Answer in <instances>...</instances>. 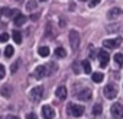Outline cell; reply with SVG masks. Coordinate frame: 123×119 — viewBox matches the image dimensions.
I'll list each match as a JSON object with an SVG mask.
<instances>
[{
  "mask_svg": "<svg viewBox=\"0 0 123 119\" xmlns=\"http://www.w3.org/2000/svg\"><path fill=\"white\" fill-rule=\"evenodd\" d=\"M81 64H83V70H84V73L90 74V73H91V64H90L88 61H83Z\"/></svg>",
  "mask_w": 123,
  "mask_h": 119,
  "instance_id": "cell-23",
  "label": "cell"
},
{
  "mask_svg": "<svg viewBox=\"0 0 123 119\" xmlns=\"http://www.w3.org/2000/svg\"><path fill=\"white\" fill-rule=\"evenodd\" d=\"M77 97H78L80 100L87 102V100H90V99H91V90H90V89H83L81 92H78V93H77Z\"/></svg>",
  "mask_w": 123,
  "mask_h": 119,
  "instance_id": "cell-10",
  "label": "cell"
},
{
  "mask_svg": "<svg viewBox=\"0 0 123 119\" xmlns=\"http://www.w3.org/2000/svg\"><path fill=\"white\" fill-rule=\"evenodd\" d=\"M110 60V54L104 49H98V63H100V67L101 68H106L107 67V63Z\"/></svg>",
  "mask_w": 123,
  "mask_h": 119,
  "instance_id": "cell-3",
  "label": "cell"
},
{
  "mask_svg": "<svg viewBox=\"0 0 123 119\" xmlns=\"http://www.w3.org/2000/svg\"><path fill=\"white\" fill-rule=\"evenodd\" d=\"M9 41V33H0V42H7Z\"/></svg>",
  "mask_w": 123,
  "mask_h": 119,
  "instance_id": "cell-25",
  "label": "cell"
},
{
  "mask_svg": "<svg viewBox=\"0 0 123 119\" xmlns=\"http://www.w3.org/2000/svg\"><path fill=\"white\" fill-rule=\"evenodd\" d=\"M38 54H39L41 57H48V55H49V48H48V46H41V48L38 49Z\"/></svg>",
  "mask_w": 123,
  "mask_h": 119,
  "instance_id": "cell-21",
  "label": "cell"
},
{
  "mask_svg": "<svg viewBox=\"0 0 123 119\" xmlns=\"http://www.w3.org/2000/svg\"><path fill=\"white\" fill-rule=\"evenodd\" d=\"M26 119H38V116L35 113H28L26 115Z\"/></svg>",
  "mask_w": 123,
  "mask_h": 119,
  "instance_id": "cell-28",
  "label": "cell"
},
{
  "mask_svg": "<svg viewBox=\"0 0 123 119\" xmlns=\"http://www.w3.org/2000/svg\"><path fill=\"white\" fill-rule=\"evenodd\" d=\"M68 107H70V113H71L73 116H75V118H80V116H83V113H84V106H81V105L70 103Z\"/></svg>",
  "mask_w": 123,
  "mask_h": 119,
  "instance_id": "cell-6",
  "label": "cell"
},
{
  "mask_svg": "<svg viewBox=\"0 0 123 119\" xmlns=\"http://www.w3.org/2000/svg\"><path fill=\"white\" fill-rule=\"evenodd\" d=\"M55 96L58 99H61V100H64L67 97V89H65V86H58L56 90H55Z\"/></svg>",
  "mask_w": 123,
  "mask_h": 119,
  "instance_id": "cell-11",
  "label": "cell"
},
{
  "mask_svg": "<svg viewBox=\"0 0 123 119\" xmlns=\"http://www.w3.org/2000/svg\"><path fill=\"white\" fill-rule=\"evenodd\" d=\"M70 45L74 51H77L80 48V33L77 31H70Z\"/></svg>",
  "mask_w": 123,
  "mask_h": 119,
  "instance_id": "cell-2",
  "label": "cell"
},
{
  "mask_svg": "<svg viewBox=\"0 0 123 119\" xmlns=\"http://www.w3.org/2000/svg\"><path fill=\"white\" fill-rule=\"evenodd\" d=\"M91 79H93V81H94V83H101V81H103V79H104V74H103V73H94Z\"/></svg>",
  "mask_w": 123,
  "mask_h": 119,
  "instance_id": "cell-18",
  "label": "cell"
},
{
  "mask_svg": "<svg viewBox=\"0 0 123 119\" xmlns=\"http://www.w3.org/2000/svg\"><path fill=\"white\" fill-rule=\"evenodd\" d=\"M0 93H2V96H5V97H10L12 96V87L6 86V87H3L2 90H0Z\"/></svg>",
  "mask_w": 123,
  "mask_h": 119,
  "instance_id": "cell-17",
  "label": "cell"
},
{
  "mask_svg": "<svg viewBox=\"0 0 123 119\" xmlns=\"http://www.w3.org/2000/svg\"><path fill=\"white\" fill-rule=\"evenodd\" d=\"M36 7H38V3L35 2V0H29V2L26 3V10H29V12L31 10H35Z\"/></svg>",
  "mask_w": 123,
  "mask_h": 119,
  "instance_id": "cell-19",
  "label": "cell"
},
{
  "mask_svg": "<svg viewBox=\"0 0 123 119\" xmlns=\"http://www.w3.org/2000/svg\"><path fill=\"white\" fill-rule=\"evenodd\" d=\"M2 15H3V16H9V18H18L20 13H19V10H18V9L10 10V9L5 7V9H2Z\"/></svg>",
  "mask_w": 123,
  "mask_h": 119,
  "instance_id": "cell-12",
  "label": "cell"
},
{
  "mask_svg": "<svg viewBox=\"0 0 123 119\" xmlns=\"http://www.w3.org/2000/svg\"><path fill=\"white\" fill-rule=\"evenodd\" d=\"M81 2H87V0H81Z\"/></svg>",
  "mask_w": 123,
  "mask_h": 119,
  "instance_id": "cell-34",
  "label": "cell"
},
{
  "mask_svg": "<svg viewBox=\"0 0 123 119\" xmlns=\"http://www.w3.org/2000/svg\"><path fill=\"white\" fill-rule=\"evenodd\" d=\"M110 113L114 119H122L123 118V106L120 103H114L111 107H110Z\"/></svg>",
  "mask_w": 123,
  "mask_h": 119,
  "instance_id": "cell-5",
  "label": "cell"
},
{
  "mask_svg": "<svg viewBox=\"0 0 123 119\" xmlns=\"http://www.w3.org/2000/svg\"><path fill=\"white\" fill-rule=\"evenodd\" d=\"M100 2H101V0H91V3H90V6H91V7H94V6H97V5H98Z\"/></svg>",
  "mask_w": 123,
  "mask_h": 119,
  "instance_id": "cell-29",
  "label": "cell"
},
{
  "mask_svg": "<svg viewBox=\"0 0 123 119\" xmlns=\"http://www.w3.org/2000/svg\"><path fill=\"white\" fill-rule=\"evenodd\" d=\"M6 119H19L18 116H13V115H9V116H6Z\"/></svg>",
  "mask_w": 123,
  "mask_h": 119,
  "instance_id": "cell-32",
  "label": "cell"
},
{
  "mask_svg": "<svg viewBox=\"0 0 123 119\" xmlns=\"http://www.w3.org/2000/svg\"><path fill=\"white\" fill-rule=\"evenodd\" d=\"M42 116H43L45 119H52V118L55 116V110H54L51 106L45 105V106L42 107Z\"/></svg>",
  "mask_w": 123,
  "mask_h": 119,
  "instance_id": "cell-9",
  "label": "cell"
},
{
  "mask_svg": "<svg viewBox=\"0 0 123 119\" xmlns=\"http://www.w3.org/2000/svg\"><path fill=\"white\" fill-rule=\"evenodd\" d=\"M120 15H122V10H120L119 7H113V9H110L109 13H107L109 19H116V18H119Z\"/></svg>",
  "mask_w": 123,
  "mask_h": 119,
  "instance_id": "cell-13",
  "label": "cell"
},
{
  "mask_svg": "<svg viewBox=\"0 0 123 119\" xmlns=\"http://www.w3.org/2000/svg\"><path fill=\"white\" fill-rule=\"evenodd\" d=\"M42 96H43V87L42 86H35L29 92V99L32 102H39L42 99Z\"/></svg>",
  "mask_w": 123,
  "mask_h": 119,
  "instance_id": "cell-1",
  "label": "cell"
},
{
  "mask_svg": "<svg viewBox=\"0 0 123 119\" xmlns=\"http://www.w3.org/2000/svg\"><path fill=\"white\" fill-rule=\"evenodd\" d=\"M54 54H55V55H56L58 58H64V57L67 55V51H65V49H64L62 46H58V48H56V49L54 51Z\"/></svg>",
  "mask_w": 123,
  "mask_h": 119,
  "instance_id": "cell-15",
  "label": "cell"
},
{
  "mask_svg": "<svg viewBox=\"0 0 123 119\" xmlns=\"http://www.w3.org/2000/svg\"><path fill=\"white\" fill-rule=\"evenodd\" d=\"M5 74H6V70H5V67H3L2 64H0V80L5 77Z\"/></svg>",
  "mask_w": 123,
  "mask_h": 119,
  "instance_id": "cell-27",
  "label": "cell"
},
{
  "mask_svg": "<svg viewBox=\"0 0 123 119\" xmlns=\"http://www.w3.org/2000/svg\"><path fill=\"white\" fill-rule=\"evenodd\" d=\"M18 68H19V61H16V63H13V64H12V68H10V71H12V73H15Z\"/></svg>",
  "mask_w": 123,
  "mask_h": 119,
  "instance_id": "cell-26",
  "label": "cell"
},
{
  "mask_svg": "<svg viewBox=\"0 0 123 119\" xmlns=\"http://www.w3.org/2000/svg\"><path fill=\"white\" fill-rule=\"evenodd\" d=\"M35 77L36 79H43L45 76H49V71H48V68H46V66H38L36 68H35Z\"/></svg>",
  "mask_w": 123,
  "mask_h": 119,
  "instance_id": "cell-8",
  "label": "cell"
},
{
  "mask_svg": "<svg viewBox=\"0 0 123 119\" xmlns=\"http://www.w3.org/2000/svg\"><path fill=\"white\" fill-rule=\"evenodd\" d=\"M41 2H46V0H41Z\"/></svg>",
  "mask_w": 123,
  "mask_h": 119,
  "instance_id": "cell-33",
  "label": "cell"
},
{
  "mask_svg": "<svg viewBox=\"0 0 123 119\" xmlns=\"http://www.w3.org/2000/svg\"><path fill=\"white\" fill-rule=\"evenodd\" d=\"M73 70H74L75 73H80V67H78L77 64H74V66H73Z\"/></svg>",
  "mask_w": 123,
  "mask_h": 119,
  "instance_id": "cell-30",
  "label": "cell"
},
{
  "mask_svg": "<svg viewBox=\"0 0 123 119\" xmlns=\"http://www.w3.org/2000/svg\"><path fill=\"white\" fill-rule=\"evenodd\" d=\"M26 20H28V18H26V16H23V15H19L18 18H15V25H16V26H22V25H23Z\"/></svg>",
  "mask_w": 123,
  "mask_h": 119,
  "instance_id": "cell-16",
  "label": "cell"
},
{
  "mask_svg": "<svg viewBox=\"0 0 123 119\" xmlns=\"http://www.w3.org/2000/svg\"><path fill=\"white\" fill-rule=\"evenodd\" d=\"M101 110H103V107H101V105H100V103H96V105L93 106V115H94V116L100 115V113H101Z\"/></svg>",
  "mask_w": 123,
  "mask_h": 119,
  "instance_id": "cell-22",
  "label": "cell"
},
{
  "mask_svg": "<svg viewBox=\"0 0 123 119\" xmlns=\"http://www.w3.org/2000/svg\"><path fill=\"white\" fill-rule=\"evenodd\" d=\"M103 92H104V96H106L109 100H111V99H114V97L117 96V86H114V84H107Z\"/></svg>",
  "mask_w": 123,
  "mask_h": 119,
  "instance_id": "cell-4",
  "label": "cell"
},
{
  "mask_svg": "<svg viewBox=\"0 0 123 119\" xmlns=\"http://www.w3.org/2000/svg\"><path fill=\"white\" fill-rule=\"evenodd\" d=\"M38 16H39V15H36V13H35V15H32V16H31V19H32V20H38Z\"/></svg>",
  "mask_w": 123,
  "mask_h": 119,
  "instance_id": "cell-31",
  "label": "cell"
},
{
  "mask_svg": "<svg viewBox=\"0 0 123 119\" xmlns=\"http://www.w3.org/2000/svg\"><path fill=\"white\" fill-rule=\"evenodd\" d=\"M13 52H15V48H13L12 45H7L6 49H5V57H6V58H10V57L13 55Z\"/></svg>",
  "mask_w": 123,
  "mask_h": 119,
  "instance_id": "cell-20",
  "label": "cell"
},
{
  "mask_svg": "<svg viewBox=\"0 0 123 119\" xmlns=\"http://www.w3.org/2000/svg\"><path fill=\"white\" fill-rule=\"evenodd\" d=\"M12 38H13V41L19 45V44H22V33L18 31V29H15L13 32H12Z\"/></svg>",
  "mask_w": 123,
  "mask_h": 119,
  "instance_id": "cell-14",
  "label": "cell"
},
{
  "mask_svg": "<svg viewBox=\"0 0 123 119\" xmlns=\"http://www.w3.org/2000/svg\"><path fill=\"white\" fill-rule=\"evenodd\" d=\"M114 61H116V64H117V66H122V64H123V55H122L120 52L114 55Z\"/></svg>",
  "mask_w": 123,
  "mask_h": 119,
  "instance_id": "cell-24",
  "label": "cell"
},
{
  "mask_svg": "<svg viewBox=\"0 0 123 119\" xmlns=\"http://www.w3.org/2000/svg\"><path fill=\"white\" fill-rule=\"evenodd\" d=\"M122 44V38H114V39H104L103 41V46L104 48H110V49H114V48H119Z\"/></svg>",
  "mask_w": 123,
  "mask_h": 119,
  "instance_id": "cell-7",
  "label": "cell"
}]
</instances>
